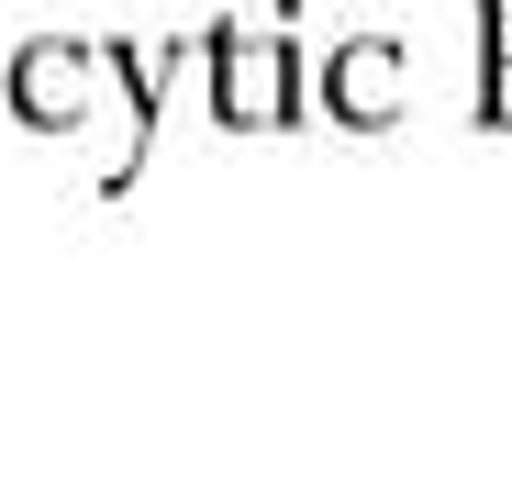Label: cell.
Segmentation results:
<instances>
[{
    "label": "cell",
    "mask_w": 512,
    "mask_h": 490,
    "mask_svg": "<svg viewBox=\"0 0 512 490\" xmlns=\"http://www.w3.org/2000/svg\"><path fill=\"white\" fill-rule=\"evenodd\" d=\"M479 123H512V0H479Z\"/></svg>",
    "instance_id": "277c9868"
},
{
    "label": "cell",
    "mask_w": 512,
    "mask_h": 490,
    "mask_svg": "<svg viewBox=\"0 0 512 490\" xmlns=\"http://www.w3.org/2000/svg\"><path fill=\"white\" fill-rule=\"evenodd\" d=\"M323 112L357 123V134L401 123V112H412V56H401L390 34H346V45L323 56Z\"/></svg>",
    "instance_id": "3957f363"
},
{
    "label": "cell",
    "mask_w": 512,
    "mask_h": 490,
    "mask_svg": "<svg viewBox=\"0 0 512 490\" xmlns=\"http://www.w3.org/2000/svg\"><path fill=\"white\" fill-rule=\"evenodd\" d=\"M201 56H212V123L268 134L301 112V56L279 34H201Z\"/></svg>",
    "instance_id": "6da1fadb"
},
{
    "label": "cell",
    "mask_w": 512,
    "mask_h": 490,
    "mask_svg": "<svg viewBox=\"0 0 512 490\" xmlns=\"http://www.w3.org/2000/svg\"><path fill=\"white\" fill-rule=\"evenodd\" d=\"M101 45H78V34H34L12 67H0V90H12V112L34 123V134H67V123H90V101H101Z\"/></svg>",
    "instance_id": "7a4b0ae2"
}]
</instances>
